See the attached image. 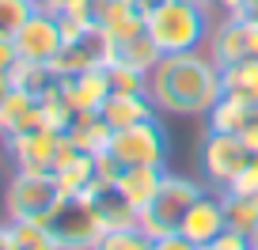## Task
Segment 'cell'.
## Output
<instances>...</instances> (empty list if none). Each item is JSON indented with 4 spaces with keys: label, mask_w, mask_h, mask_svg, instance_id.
Returning a JSON list of instances; mask_svg holds the SVG:
<instances>
[{
    "label": "cell",
    "mask_w": 258,
    "mask_h": 250,
    "mask_svg": "<svg viewBox=\"0 0 258 250\" xmlns=\"http://www.w3.org/2000/svg\"><path fill=\"white\" fill-rule=\"evenodd\" d=\"M224 95L220 65L202 49L190 53H163L160 65L148 72V99L160 114L175 118H205L213 103Z\"/></svg>",
    "instance_id": "6da1fadb"
},
{
    "label": "cell",
    "mask_w": 258,
    "mask_h": 250,
    "mask_svg": "<svg viewBox=\"0 0 258 250\" xmlns=\"http://www.w3.org/2000/svg\"><path fill=\"white\" fill-rule=\"evenodd\" d=\"M209 12L182 4V0H167L163 8L148 16V34L160 46V53H190V49H205L209 42Z\"/></svg>",
    "instance_id": "7a4b0ae2"
},
{
    "label": "cell",
    "mask_w": 258,
    "mask_h": 250,
    "mask_svg": "<svg viewBox=\"0 0 258 250\" xmlns=\"http://www.w3.org/2000/svg\"><path fill=\"white\" fill-rule=\"evenodd\" d=\"M205 186L202 182H194V178H182V175H163L160 190L152 194V201L141 209V220L137 227L145 235H152V239H160V235H171L182 227V216L190 212V205L202 197Z\"/></svg>",
    "instance_id": "3957f363"
},
{
    "label": "cell",
    "mask_w": 258,
    "mask_h": 250,
    "mask_svg": "<svg viewBox=\"0 0 258 250\" xmlns=\"http://www.w3.org/2000/svg\"><path fill=\"white\" fill-rule=\"evenodd\" d=\"M106 152H110L121 167H167L171 163V133L160 121V114H156V118H148V121L114 129Z\"/></svg>",
    "instance_id": "277c9868"
},
{
    "label": "cell",
    "mask_w": 258,
    "mask_h": 250,
    "mask_svg": "<svg viewBox=\"0 0 258 250\" xmlns=\"http://www.w3.org/2000/svg\"><path fill=\"white\" fill-rule=\"evenodd\" d=\"M61 186L46 171H16L4 186V212L8 220H46L61 201Z\"/></svg>",
    "instance_id": "5b68a950"
},
{
    "label": "cell",
    "mask_w": 258,
    "mask_h": 250,
    "mask_svg": "<svg viewBox=\"0 0 258 250\" xmlns=\"http://www.w3.org/2000/svg\"><path fill=\"white\" fill-rule=\"evenodd\" d=\"M42 224L53 231L61 250H91L99 242V235H103V224H99L95 209H91V201L84 194H64Z\"/></svg>",
    "instance_id": "8992f818"
},
{
    "label": "cell",
    "mask_w": 258,
    "mask_h": 250,
    "mask_svg": "<svg viewBox=\"0 0 258 250\" xmlns=\"http://www.w3.org/2000/svg\"><path fill=\"white\" fill-rule=\"evenodd\" d=\"M247 159H250V148L239 140V133L205 129V137L198 140V167H202V178L213 190H228Z\"/></svg>",
    "instance_id": "52a82bcc"
},
{
    "label": "cell",
    "mask_w": 258,
    "mask_h": 250,
    "mask_svg": "<svg viewBox=\"0 0 258 250\" xmlns=\"http://www.w3.org/2000/svg\"><path fill=\"white\" fill-rule=\"evenodd\" d=\"M110 61H114V38L103 27H84L80 34L64 38L53 68L61 76H76V72H88V68H106Z\"/></svg>",
    "instance_id": "ba28073f"
},
{
    "label": "cell",
    "mask_w": 258,
    "mask_h": 250,
    "mask_svg": "<svg viewBox=\"0 0 258 250\" xmlns=\"http://www.w3.org/2000/svg\"><path fill=\"white\" fill-rule=\"evenodd\" d=\"M205 46H209L205 53L220 68L235 65V61H247V57H258V23L250 16H224L220 23H213Z\"/></svg>",
    "instance_id": "9c48e42d"
},
{
    "label": "cell",
    "mask_w": 258,
    "mask_h": 250,
    "mask_svg": "<svg viewBox=\"0 0 258 250\" xmlns=\"http://www.w3.org/2000/svg\"><path fill=\"white\" fill-rule=\"evenodd\" d=\"M64 46V31L57 23L53 12L38 8L31 19L23 23V31L16 34V49H19V61H38V65H53L57 53Z\"/></svg>",
    "instance_id": "30bf717a"
},
{
    "label": "cell",
    "mask_w": 258,
    "mask_h": 250,
    "mask_svg": "<svg viewBox=\"0 0 258 250\" xmlns=\"http://www.w3.org/2000/svg\"><path fill=\"white\" fill-rule=\"evenodd\" d=\"M61 129H31V133H19V137H8L4 148H8L16 171H53L57 152H61Z\"/></svg>",
    "instance_id": "8fae6325"
},
{
    "label": "cell",
    "mask_w": 258,
    "mask_h": 250,
    "mask_svg": "<svg viewBox=\"0 0 258 250\" xmlns=\"http://www.w3.org/2000/svg\"><path fill=\"white\" fill-rule=\"evenodd\" d=\"M84 197L91 201V209H95V216H99V224H103V231L137 227L141 209L129 201L125 194H121V186H118V182H110V178H95V182L84 190Z\"/></svg>",
    "instance_id": "7c38bea8"
},
{
    "label": "cell",
    "mask_w": 258,
    "mask_h": 250,
    "mask_svg": "<svg viewBox=\"0 0 258 250\" xmlns=\"http://www.w3.org/2000/svg\"><path fill=\"white\" fill-rule=\"evenodd\" d=\"M178 231H182L190 242H198V246H209L220 231H228V216H224L220 190L205 186L202 197H198V201L190 205V212L182 216V227H178Z\"/></svg>",
    "instance_id": "4fadbf2b"
},
{
    "label": "cell",
    "mask_w": 258,
    "mask_h": 250,
    "mask_svg": "<svg viewBox=\"0 0 258 250\" xmlns=\"http://www.w3.org/2000/svg\"><path fill=\"white\" fill-rule=\"evenodd\" d=\"M49 175L57 178L61 194H84V190L99 178L95 155H91V152H80L73 140L64 137V140H61V152H57V163H53V171H49Z\"/></svg>",
    "instance_id": "5bb4252c"
},
{
    "label": "cell",
    "mask_w": 258,
    "mask_h": 250,
    "mask_svg": "<svg viewBox=\"0 0 258 250\" xmlns=\"http://www.w3.org/2000/svg\"><path fill=\"white\" fill-rule=\"evenodd\" d=\"M31 129H49L46 110H42V103L34 95H27V91L16 88L8 99H4V106H0V140L31 133Z\"/></svg>",
    "instance_id": "9a60e30c"
},
{
    "label": "cell",
    "mask_w": 258,
    "mask_h": 250,
    "mask_svg": "<svg viewBox=\"0 0 258 250\" xmlns=\"http://www.w3.org/2000/svg\"><path fill=\"white\" fill-rule=\"evenodd\" d=\"M61 88L76 110H99L110 99L106 68H88V72H76V76H61Z\"/></svg>",
    "instance_id": "2e32d148"
},
{
    "label": "cell",
    "mask_w": 258,
    "mask_h": 250,
    "mask_svg": "<svg viewBox=\"0 0 258 250\" xmlns=\"http://www.w3.org/2000/svg\"><path fill=\"white\" fill-rule=\"evenodd\" d=\"M110 125H106V118L99 110H76L73 114V121L64 125V137L73 140L80 152H91V155H99V152H106V144H110Z\"/></svg>",
    "instance_id": "e0dca14e"
},
{
    "label": "cell",
    "mask_w": 258,
    "mask_h": 250,
    "mask_svg": "<svg viewBox=\"0 0 258 250\" xmlns=\"http://www.w3.org/2000/svg\"><path fill=\"white\" fill-rule=\"evenodd\" d=\"M99 114L106 118V125L110 129H125V125H137V121H148L156 118V103L148 95H110L103 106H99Z\"/></svg>",
    "instance_id": "ac0fdd59"
},
{
    "label": "cell",
    "mask_w": 258,
    "mask_h": 250,
    "mask_svg": "<svg viewBox=\"0 0 258 250\" xmlns=\"http://www.w3.org/2000/svg\"><path fill=\"white\" fill-rule=\"evenodd\" d=\"M224 201L228 227L239 235H247L250 242H258V194H235V190H220Z\"/></svg>",
    "instance_id": "d6986e66"
},
{
    "label": "cell",
    "mask_w": 258,
    "mask_h": 250,
    "mask_svg": "<svg viewBox=\"0 0 258 250\" xmlns=\"http://www.w3.org/2000/svg\"><path fill=\"white\" fill-rule=\"evenodd\" d=\"M220 84H224V95L239 99L247 106H258V57L224 65L220 68Z\"/></svg>",
    "instance_id": "ffe728a7"
},
{
    "label": "cell",
    "mask_w": 258,
    "mask_h": 250,
    "mask_svg": "<svg viewBox=\"0 0 258 250\" xmlns=\"http://www.w3.org/2000/svg\"><path fill=\"white\" fill-rule=\"evenodd\" d=\"M163 175H167V167H125L114 182L121 186V194L137 205V209H145V205L152 201V194L160 190Z\"/></svg>",
    "instance_id": "44dd1931"
},
{
    "label": "cell",
    "mask_w": 258,
    "mask_h": 250,
    "mask_svg": "<svg viewBox=\"0 0 258 250\" xmlns=\"http://www.w3.org/2000/svg\"><path fill=\"white\" fill-rule=\"evenodd\" d=\"M12 84H16L19 91H27V95H34V99H46L49 91L61 88V72H57L53 65H38V61H19V65L12 68Z\"/></svg>",
    "instance_id": "7402d4cb"
},
{
    "label": "cell",
    "mask_w": 258,
    "mask_h": 250,
    "mask_svg": "<svg viewBox=\"0 0 258 250\" xmlns=\"http://www.w3.org/2000/svg\"><path fill=\"white\" fill-rule=\"evenodd\" d=\"M160 46L152 42V34L148 31H141V34H133V38H125V42H114V61H121V65H133V68H141V72H152L156 65H160Z\"/></svg>",
    "instance_id": "603a6c76"
},
{
    "label": "cell",
    "mask_w": 258,
    "mask_h": 250,
    "mask_svg": "<svg viewBox=\"0 0 258 250\" xmlns=\"http://www.w3.org/2000/svg\"><path fill=\"white\" fill-rule=\"evenodd\" d=\"M12 231V250H61V242L53 239L42 220H8Z\"/></svg>",
    "instance_id": "cb8c5ba5"
},
{
    "label": "cell",
    "mask_w": 258,
    "mask_h": 250,
    "mask_svg": "<svg viewBox=\"0 0 258 250\" xmlns=\"http://www.w3.org/2000/svg\"><path fill=\"white\" fill-rule=\"evenodd\" d=\"M247 114H250L247 103H239V99H232V95H220L217 103H213V110L205 114V129H213V133H239L243 121H247Z\"/></svg>",
    "instance_id": "d4e9b609"
},
{
    "label": "cell",
    "mask_w": 258,
    "mask_h": 250,
    "mask_svg": "<svg viewBox=\"0 0 258 250\" xmlns=\"http://www.w3.org/2000/svg\"><path fill=\"white\" fill-rule=\"evenodd\" d=\"M106 80H110V95H148V72L133 65L110 61L106 65Z\"/></svg>",
    "instance_id": "484cf974"
},
{
    "label": "cell",
    "mask_w": 258,
    "mask_h": 250,
    "mask_svg": "<svg viewBox=\"0 0 258 250\" xmlns=\"http://www.w3.org/2000/svg\"><path fill=\"white\" fill-rule=\"evenodd\" d=\"M34 12H38V0H0V34L16 38Z\"/></svg>",
    "instance_id": "4316f807"
},
{
    "label": "cell",
    "mask_w": 258,
    "mask_h": 250,
    "mask_svg": "<svg viewBox=\"0 0 258 250\" xmlns=\"http://www.w3.org/2000/svg\"><path fill=\"white\" fill-rule=\"evenodd\" d=\"M91 250H152V235L141 227H121V231H103Z\"/></svg>",
    "instance_id": "83f0119b"
},
{
    "label": "cell",
    "mask_w": 258,
    "mask_h": 250,
    "mask_svg": "<svg viewBox=\"0 0 258 250\" xmlns=\"http://www.w3.org/2000/svg\"><path fill=\"white\" fill-rule=\"evenodd\" d=\"M228 190H235V194H258V155H250V159L243 163V171L232 178Z\"/></svg>",
    "instance_id": "f1b7e54d"
},
{
    "label": "cell",
    "mask_w": 258,
    "mask_h": 250,
    "mask_svg": "<svg viewBox=\"0 0 258 250\" xmlns=\"http://www.w3.org/2000/svg\"><path fill=\"white\" fill-rule=\"evenodd\" d=\"M202 250H254V242H250L247 235H239V231L228 227V231H220L217 239H213L209 246H202Z\"/></svg>",
    "instance_id": "f546056e"
},
{
    "label": "cell",
    "mask_w": 258,
    "mask_h": 250,
    "mask_svg": "<svg viewBox=\"0 0 258 250\" xmlns=\"http://www.w3.org/2000/svg\"><path fill=\"white\" fill-rule=\"evenodd\" d=\"M152 250H202V246H198V242H190L182 231H171V235L152 239Z\"/></svg>",
    "instance_id": "4dcf8cb0"
},
{
    "label": "cell",
    "mask_w": 258,
    "mask_h": 250,
    "mask_svg": "<svg viewBox=\"0 0 258 250\" xmlns=\"http://www.w3.org/2000/svg\"><path fill=\"white\" fill-rule=\"evenodd\" d=\"M239 140L250 148V155H258V106H250L247 121H243V129H239Z\"/></svg>",
    "instance_id": "1f68e13d"
},
{
    "label": "cell",
    "mask_w": 258,
    "mask_h": 250,
    "mask_svg": "<svg viewBox=\"0 0 258 250\" xmlns=\"http://www.w3.org/2000/svg\"><path fill=\"white\" fill-rule=\"evenodd\" d=\"M19 65V49H16V38H4L0 34V72H12Z\"/></svg>",
    "instance_id": "d6a6232c"
},
{
    "label": "cell",
    "mask_w": 258,
    "mask_h": 250,
    "mask_svg": "<svg viewBox=\"0 0 258 250\" xmlns=\"http://www.w3.org/2000/svg\"><path fill=\"white\" fill-rule=\"evenodd\" d=\"M213 8H220L224 16H247L250 0H213Z\"/></svg>",
    "instance_id": "836d02e7"
},
{
    "label": "cell",
    "mask_w": 258,
    "mask_h": 250,
    "mask_svg": "<svg viewBox=\"0 0 258 250\" xmlns=\"http://www.w3.org/2000/svg\"><path fill=\"white\" fill-rule=\"evenodd\" d=\"M16 91V84H12V72H0V106H4V99Z\"/></svg>",
    "instance_id": "e575fe53"
},
{
    "label": "cell",
    "mask_w": 258,
    "mask_h": 250,
    "mask_svg": "<svg viewBox=\"0 0 258 250\" xmlns=\"http://www.w3.org/2000/svg\"><path fill=\"white\" fill-rule=\"evenodd\" d=\"M133 4H137V8L145 12V16H152V12H156V8H163L167 0H133Z\"/></svg>",
    "instance_id": "d590c367"
},
{
    "label": "cell",
    "mask_w": 258,
    "mask_h": 250,
    "mask_svg": "<svg viewBox=\"0 0 258 250\" xmlns=\"http://www.w3.org/2000/svg\"><path fill=\"white\" fill-rule=\"evenodd\" d=\"M0 250H12V231H8V220H0Z\"/></svg>",
    "instance_id": "8d00e7d4"
},
{
    "label": "cell",
    "mask_w": 258,
    "mask_h": 250,
    "mask_svg": "<svg viewBox=\"0 0 258 250\" xmlns=\"http://www.w3.org/2000/svg\"><path fill=\"white\" fill-rule=\"evenodd\" d=\"M69 0H38V8H46V12H61Z\"/></svg>",
    "instance_id": "74e56055"
},
{
    "label": "cell",
    "mask_w": 258,
    "mask_h": 250,
    "mask_svg": "<svg viewBox=\"0 0 258 250\" xmlns=\"http://www.w3.org/2000/svg\"><path fill=\"white\" fill-rule=\"evenodd\" d=\"M182 4H194V8H205V12L213 8V0H182Z\"/></svg>",
    "instance_id": "f35d334b"
},
{
    "label": "cell",
    "mask_w": 258,
    "mask_h": 250,
    "mask_svg": "<svg viewBox=\"0 0 258 250\" xmlns=\"http://www.w3.org/2000/svg\"><path fill=\"white\" fill-rule=\"evenodd\" d=\"M247 16H250V19H254V23H258V0H254V4H250V12H247Z\"/></svg>",
    "instance_id": "ab89813d"
},
{
    "label": "cell",
    "mask_w": 258,
    "mask_h": 250,
    "mask_svg": "<svg viewBox=\"0 0 258 250\" xmlns=\"http://www.w3.org/2000/svg\"><path fill=\"white\" fill-rule=\"evenodd\" d=\"M254 250H258V242H254Z\"/></svg>",
    "instance_id": "60d3db41"
},
{
    "label": "cell",
    "mask_w": 258,
    "mask_h": 250,
    "mask_svg": "<svg viewBox=\"0 0 258 250\" xmlns=\"http://www.w3.org/2000/svg\"><path fill=\"white\" fill-rule=\"evenodd\" d=\"M250 4H254V0H250Z\"/></svg>",
    "instance_id": "b9f144b4"
}]
</instances>
